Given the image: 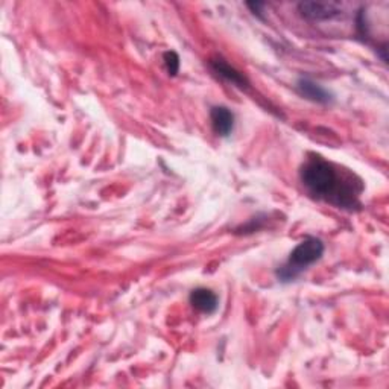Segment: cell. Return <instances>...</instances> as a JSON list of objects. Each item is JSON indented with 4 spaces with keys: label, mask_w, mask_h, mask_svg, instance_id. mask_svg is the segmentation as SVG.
<instances>
[{
    "label": "cell",
    "mask_w": 389,
    "mask_h": 389,
    "mask_svg": "<svg viewBox=\"0 0 389 389\" xmlns=\"http://www.w3.org/2000/svg\"><path fill=\"white\" fill-rule=\"evenodd\" d=\"M300 178L307 192L318 200L350 210L359 205L357 198L362 186H357L351 178L339 175L338 168L330 161L321 157L307 160L301 168Z\"/></svg>",
    "instance_id": "1"
},
{
    "label": "cell",
    "mask_w": 389,
    "mask_h": 389,
    "mask_svg": "<svg viewBox=\"0 0 389 389\" xmlns=\"http://www.w3.org/2000/svg\"><path fill=\"white\" fill-rule=\"evenodd\" d=\"M324 254V243L318 238H306L292 250L286 264L277 271V277L282 282H291L304 269L316 264Z\"/></svg>",
    "instance_id": "2"
},
{
    "label": "cell",
    "mask_w": 389,
    "mask_h": 389,
    "mask_svg": "<svg viewBox=\"0 0 389 389\" xmlns=\"http://www.w3.org/2000/svg\"><path fill=\"white\" fill-rule=\"evenodd\" d=\"M298 11L306 20L324 22L339 15L341 5L334 2H301L298 5Z\"/></svg>",
    "instance_id": "3"
},
{
    "label": "cell",
    "mask_w": 389,
    "mask_h": 389,
    "mask_svg": "<svg viewBox=\"0 0 389 389\" xmlns=\"http://www.w3.org/2000/svg\"><path fill=\"white\" fill-rule=\"evenodd\" d=\"M189 301L193 306V309H196L201 313H205V315L214 313L219 307L218 295L207 287L193 289L192 294H190V296H189Z\"/></svg>",
    "instance_id": "4"
},
{
    "label": "cell",
    "mask_w": 389,
    "mask_h": 389,
    "mask_svg": "<svg viewBox=\"0 0 389 389\" xmlns=\"http://www.w3.org/2000/svg\"><path fill=\"white\" fill-rule=\"evenodd\" d=\"M213 131L219 137H228L234 130V113L227 107H213L210 110Z\"/></svg>",
    "instance_id": "5"
},
{
    "label": "cell",
    "mask_w": 389,
    "mask_h": 389,
    "mask_svg": "<svg viewBox=\"0 0 389 389\" xmlns=\"http://www.w3.org/2000/svg\"><path fill=\"white\" fill-rule=\"evenodd\" d=\"M296 92L300 93L303 97L309 99L312 102L316 104H329L332 102V95L327 92L322 86L313 83L309 78H301L296 83Z\"/></svg>",
    "instance_id": "6"
},
{
    "label": "cell",
    "mask_w": 389,
    "mask_h": 389,
    "mask_svg": "<svg viewBox=\"0 0 389 389\" xmlns=\"http://www.w3.org/2000/svg\"><path fill=\"white\" fill-rule=\"evenodd\" d=\"M210 66L213 69L214 74H218L221 78L225 81H228L233 86H236L239 88H247L250 84L247 78L243 76L240 71H238L234 67H231L227 61L222 58H214L210 61Z\"/></svg>",
    "instance_id": "7"
},
{
    "label": "cell",
    "mask_w": 389,
    "mask_h": 389,
    "mask_svg": "<svg viewBox=\"0 0 389 389\" xmlns=\"http://www.w3.org/2000/svg\"><path fill=\"white\" fill-rule=\"evenodd\" d=\"M163 61H165L166 71L170 76H177L179 71V57L178 53L174 50H168L165 55H163Z\"/></svg>",
    "instance_id": "8"
}]
</instances>
